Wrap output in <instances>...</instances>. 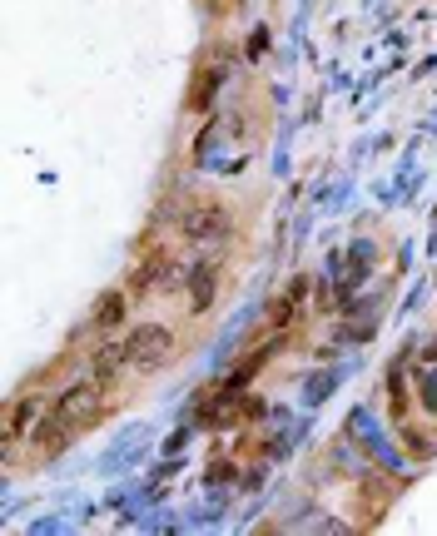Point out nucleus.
<instances>
[{
    "label": "nucleus",
    "instance_id": "11",
    "mask_svg": "<svg viewBox=\"0 0 437 536\" xmlns=\"http://www.w3.org/2000/svg\"><path fill=\"white\" fill-rule=\"evenodd\" d=\"M388 412H393V422H398V427H403V422H408V412H413V407H408V378H403V368H393V373H388Z\"/></svg>",
    "mask_w": 437,
    "mask_h": 536
},
{
    "label": "nucleus",
    "instance_id": "7",
    "mask_svg": "<svg viewBox=\"0 0 437 536\" xmlns=\"http://www.w3.org/2000/svg\"><path fill=\"white\" fill-rule=\"evenodd\" d=\"M130 288H105L100 298H95V308H90V323H85V333H95V338H110L115 328H125V313H130Z\"/></svg>",
    "mask_w": 437,
    "mask_h": 536
},
{
    "label": "nucleus",
    "instance_id": "6",
    "mask_svg": "<svg viewBox=\"0 0 437 536\" xmlns=\"http://www.w3.org/2000/svg\"><path fill=\"white\" fill-rule=\"evenodd\" d=\"M70 442H75V427H70V422H60L55 412H45V417H40L30 432H25V447H30V457H35V462H50V457H60Z\"/></svg>",
    "mask_w": 437,
    "mask_h": 536
},
{
    "label": "nucleus",
    "instance_id": "5",
    "mask_svg": "<svg viewBox=\"0 0 437 536\" xmlns=\"http://www.w3.org/2000/svg\"><path fill=\"white\" fill-rule=\"evenodd\" d=\"M229 85V50H219V55H209L199 70H194V85H189V110L194 115H204L214 100H219V90Z\"/></svg>",
    "mask_w": 437,
    "mask_h": 536
},
{
    "label": "nucleus",
    "instance_id": "10",
    "mask_svg": "<svg viewBox=\"0 0 437 536\" xmlns=\"http://www.w3.org/2000/svg\"><path fill=\"white\" fill-rule=\"evenodd\" d=\"M308 293H313V278H308V273H298L289 288H284V298L269 308V328H274V333H284L293 318H298V308H303V298H308Z\"/></svg>",
    "mask_w": 437,
    "mask_h": 536
},
{
    "label": "nucleus",
    "instance_id": "13",
    "mask_svg": "<svg viewBox=\"0 0 437 536\" xmlns=\"http://www.w3.org/2000/svg\"><path fill=\"white\" fill-rule=\"evenodd\" d=\"M408 447H413V457H428V452H433V442L418 437V432H408Z\"/></svg>",
    "mask_w": 437,
    "mask_h": 536
},
{
    "label": "nucleus",
    "instance_id": "3",
    "mask_svg": "<svg viewBox=\"0 0 437 536\" xmlns=\"http://www.w3.org/2000/svg\"><path fill=\"white\" fill-rule=\"evenodd\" d=\"M174 348H179V338H174V328H169V323H135V328L125 333L130 368H140V373L164 368V363L174 358Z\"/></svg>",
    "mask_w": 437,
    "mask_h": 536
},
{
    "label": "nucleus",
    "instance_id": "8",
    "mask_svg": "<svg viewBox=\"0 0 437 536\" xmlns=\"http://www.w3.org/2000/svg\"><path fill=\"white\" fill-rule=\"evenodd\" d=\"M219 278H224V264H219V259H199V264L189 268V278H184L189 298H184V303H189L194 318L214 308V298H219Z\"/></svg>",
    "mask_w": 437,
    "mask_h": 536
},
{
    "label": "nucleus",
    "instance_id": "9",
    "mask_svg": "<svg viewBox=\"0 0 437 536\" xmlns=\"http://www.w3.org/2000/svg\"><path fill=\"white\" fill-rule=\"evenodd\" d=\"M45 412H50V402L40 398V393H20V398L5 407V442H25V432H30Z\"/></svg>",
    "mask_w": 437,
    "mask_h": 536
},
{
    "label": "nucleus",
    "instance_id": "2",
    "mask_svg": "<svg viewBox=\"0 0 437 536\" xmlns=\"http://www.w3.org/2000/svg\"><path fill=\"white\" fill-rule=\"evenodd\" d=\"M229 204L219 199H194L184 214H179V239L194 244V249H209V244H224L229 239Z\"/></svg>",
    "mask_w": 437,
    "mask_h": 536
},
{
    "label": "nucleus",
    "instance_id": "12",
    "mask_svg": "<svg viewBox=\"0 0 437 536\" xmlns=\"http://www.w3.org/2000/svg\"><path fill=\"white\" fill-rule=\"evenodd\" d=\"M428 368H433V363H428ZM423 412H428V417L437 412V368H433V378H423Z\"/></svg>",
    "mask_w": 437,
    "mask_h": 536
},
{
    "label": "nucleus",
    "instance_id": "1",
    "mask_svg": "<svg viewBox=\"0 0 437 536\" xmlns=\"http://www.w3.org/2000/svg\"><path fill=\"white\" fill-rule=\"evenodd\" d=\"M105 402H110V383L90 373V378H75L70 388H60V398L50 402V412H55L60 422H70L75 432H85L90 422L105 417Z\"/></svg>",
    "mask_w": 437,
    "mask_h": 536
},
{
    "label": "nucleus",
    "instance_id": "4",
    "mask_svg": "<svg viewBox=\"0 0 437 536\" xmlns=\"http://www.w3.org/2000/svg\"><path fill=\"white\" fill-rule=\"evenodd\" d=\"M169 273H174V254L164 249V244H154V249H145L140 254V264L130 268V298L140 303V298H149V293H159L164 283H169Z\"/></svg>",
    "mask_w": 437,
    "mask_h": 536
}]
</instances>
